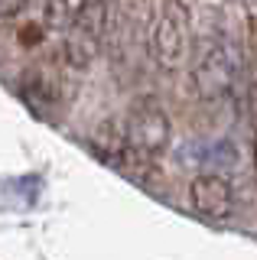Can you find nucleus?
<instances>
[{
    "label": "nucleus",
    "mask_w": 257,
    "mask_h": 260,
    "mask_svg": "<svg viewBox=\"0 0 257 260\" xmlns=\"http://www.w3.org/2000/svg\"><path fill=\"white\" fill-rule=\"evenodd\" d=\"M124 127V143L134 156L156 162L166 153V146L173 140V124L170 114L163 111V104L156 98H137L127 108V117L120 120Z\"/></svg>",
    "instance_id": "4"
},
{
    "label": "nucleus",
    "mask_w": 257,
    "mask_h": 260,
    "mask_svg": "<svg viewBox=\"0 0 257 260\" xmlns=\"http://www.w3.org/2000/svg\"><path fill=\"white\" fill-rule=\"evenodd\" d=\"M192 49V13L186 0H159L150 23V59L159 72H179Z\"/></svg>",
    "instance_id": "2"
},
{
    "label": "nucleus",
    "mask_w": 257,
    "mask_h": 260,
    "mask_svg": "<svg viewBox=\"0 0 257 260\" xmlns=\"http://www.w3.org/2000/svg\"><path fill=\"white\" fill-rule=\"evenodd\" d=\"M26 4H29V0H0V23H4V20H13V16H20Z\"/></svg>",
    "instance_id": "7"
},
{
    "label": "nucleus",
    "mask_w": 257,
    "mask_h": 260,
    "mask_svg": "<svg viewBox=\"0 0 257 260\" xmlns=\"http://www.w3.org/2000/svg\"><path fill=\"white\" fill-rule=\"evenodd\" d=\"M254 179H257V124H254Z\"/></svg>",
    "instance_id": "8"
},
{
    "label": "nucleus",
    "mask_w": 257,
    "mask_h": 260,
    "mask_svg": "<svg viewBox=\"0 0 257 260\" xmlns=\"http://www.w3.org/2000/svg\"><path fill=\"white\" fill-rule=\"evenodd\" d=\"M85 4L88 0H46V10H43L46 26L55 32H66L78 20V13L85 10Z\"/></svg>",
    "instance_id": "6"
},
{
    "label": "nucleus",
    "mask_w": 257,
    "mask_h": 260,
    "mask_svg": "<svg viewBox=\"0 0 257 260\" xmlns=\"http://www.w3.org/2000/svg\"><path fill=\"white\" fill-rule=\"evenodd\" d=\"M189 205L202 221H228L238 208L235 185L221 173H202L189 182Z\"/></svg>",
    "instance_id": "5"
},
{
    "label": "nucleus",
    "mask_w": 257,
    "mask_h": 260,
    "mask_svg": "<svg viewBox=\"0 0 257 260\" xmlns=\"http://www.w3.org/2000/svg\"><path fill=\"white\" fill-rule=\"evenodd\" d=\"M238 78V59L235 46L215 32V36L202 39L196 59H192V91L199 94V101L205 108H218L231 98Z\"/></svg>",
    "instance_id": "1"
},
{
    "label": "nucleus",
    "mask_w": 257,
    "mask_h": 260,
    "mask_svg": "<svg viewBox=\"0 0 257 260\" xmlns=\"http://www.w3.org/2000/svg\"><path fill=\"white\" fill-rule=\"evenodd\" d=\"M114 32V10L111 0H88L78 20L62 32V59L72 69H88L101 55L104 43Z\"/></svg>",
    "instance_id": "3"
}]
</instances>
